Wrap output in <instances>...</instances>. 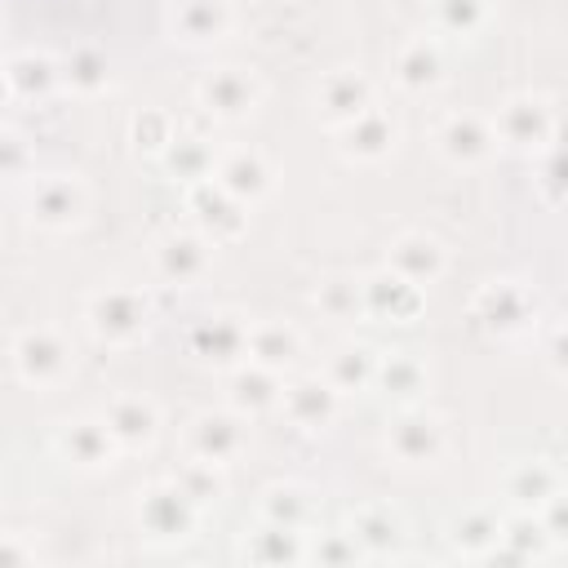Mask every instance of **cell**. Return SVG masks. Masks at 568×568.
Here are the masks:
<instances>
[{
  "mask_svg": "<svg viewBox=\"0 0 568 568\" xmlns=\"http://www.w3.org/2000/svg\"><path fill=\"white\" fill-rule=\"evenodd\" d=\"M546 359H550L555 373L568 377V324H559V328L550 333V342H546Z\"/></svg>",
  "mask_w": 568,
  "mask_h": 568,
  "instance_id": "44",
  "label": "cell"
},
{
  "mask_svg": "<svg viewBox=\"0 0 568 568\" xmlns=\"http://www.w3.org/2000/svg\"><path fill=\"white\" fill-rule=\"evenodd\" d=\"M302 351V337L297 328L280 324V320H266V324H248V359L253 364H266V368H288Z\"/></svg>",
  "mask_w": 568,
  "mask_h": 568,
  "instance_id": "30",
  "label": "cell"
},
{
  "mask_svg": "<svg viewBox=\"0 0 568 568\" xmlns=\"http://www.w3.org/2000/svg\"><path fill=\"white\" fill-rule=\"evenodd\" d=\"M213 182L226 186L240 204H257L262 195H271L275 173H271V164L262 160V151H244V146H240V151H226V155L217 160Z\"/></svg>",
  "mask_w": 568,
  "mask_h": 568,
  "instance_id": "20",
  "label": "cell"
},
{
  "mask_svg": "<svg viewBox=\"0 0 568 568\" xmlns=\"http://www.w3.org/2000/svg\"><path fill=\"white\" fill-rule=\"evenodd\" d=\"M280 395H284V386H280V373H275V368L253 364V359H244V364L231 368V390H226V399H231V408H235L240 417L280 408Z\"/></svg>",
  "mask_w": 568,
  "mask_h": 568,
  "instance_id": "23",
  "label": "cell"
},
{
  "mask_svg": "<svg viewBox=\"0 0 568 568\" xmlns=\"http://www.w3.org/2000/svg\"><path fill=\"white\" fill-rule=\"evenodd\" d=\"M311 302L333 324H351V320L368 315L364 311V280H355V275H324L320 288L311 293Z\"/></svg>",
  "mask_w": 568,
  "mask_h": 568,
  "instance_id": "29",
  "label": "cell"
},
{
  "mask_svg": "<svg viewBox=\"0 0 568 568\" xmlns=\"http://www.w3.org/2000/svg\"><path fill=\"white\" fill-rule=\"evenodd\" d=\"M493 146H497V129H493V120H484L475 111H453L435 129V151L457 169L484 164L493 155Z\"/></svg>",
  "mask_w": 568,
  "mask_h": 568,
  "instance_id": "10",
  "label": "cell"
},
{
  "mask_svg": "<svg viewBox=\"0 0 568 568\" xmlns=\"http://www.w3.org/2000/svg\"><path fill=\"white\" fill-rule=\"evenodd\" d=\"M537 515L546 519V528H550V537H555V541H564V537H568V493H555Z\"/></svg>",
  "mask_w": 568,
  "mask_h": 568,
  "instance_id": "43",
  "label": "cell"
},
{
  "mask_svg": "<svg viewBox=\"0 0 568 568\" xmlns=\"http://www.w3.org/2000/svg\"><path fill=\"white\" fill-rule=\"evenodd\" d=\"M106 84H111V62L102 49L80 44L62 58V89H71L80 98H98V93H106Z\"/></svg>",
  "mask_w": 568,
  "mask_h": 568,
  "instance_id": "32",
  "label": "cell"
},
{
  "mask_svg": "<svg viewBox=\"0 0 568 568\" xmlns=\"http://www.w3.org/2000/svg\"><path fill=\"white\" fill-rule=\"evenodd\" d=\"M248 444V430L235 413H200L186 430V448L191 457H204V462H217V466H231Z\"/></svg>",
  "mask_w": 568,
  "mask_h": 568,
  "instance_id": "18",
  "label": "cell"
},
{
  "mask_svg": "<svg viewBox=\"0 0 568 568\" xmlns=\"http://www.w3.org/2000/svg\"><path fill=\"white\" fill-rule=\"evenodd\" d=\"M257 98H262V84L244 67H217L195 84V102L213 120H244L257 111Z\"/></svg>",
  "mask_w": 568,
  "mask_h": 568,
  "instance_id": "12",
  "label": "cell"
},
{
  "mask_svg": "<svg viewBox=\"0 0 568 568\" xmlns=\"http://www.w3.org/2000/svg\"><path fill=\"white\" fill-rule=\"evenodd\" d=\"M84 213H89V191H84V182L71 178V173L36 178L31 191H27V217H31L40 231H71Z\"/></svg>",
  "mask_w": 568,
  "mask_h": 568,
  "instance_id": "4",
  "label": "cell"
},
{
  "mask_svg": "<svg viewBox=\"0 0 568 568\" xmlns=\"http://www.w3.org/2000/svg\"><path fill=\"white\" fill-rule=\"evenodd\" d=\"M386 266L390 271H399L404 280H413V284H435L439 275H444V266H448V253H444V244L435 240V235H426V231H404L395 244H390V257H386Z\"/></svg>",
  "mask_w": 568,
  "mask_h": 568,
  "instance_id": "21",
  "label": "cell"
},
{
  "mask_svg": "<svg viewBox=\"0 0 568 568\" xmlns=\"http://www.w3.org/2000/svg\"><path fill=\"white\" fill-rule=\"evenodd\" d=\"M537 186L546 200H568V138L546 146V164H541Z\"/></svg>",
  "mask_w": 568,
  "mask_h": 568,
  "instance_id": "40",
  "label": "cell"
},
{
  "mask_svg": "<svg viewBox=\"0 0 568 568\" xmlns=\"http://www.w3.org/2000/svg\"><path fill=\"white\" fill-rule=\"evenodd\" d=\"M555 493H564V484H559V470L546 466V462H519L506 475V497L524 510H541Z\"/></svg>",
  "mask_w": 568,
  "mask_h": 568,
  "instance_id": "31",
  "label": "cell"
},
{
  "mask_svg": "<svg viewBox=\"0 0 568 568\" xmlns=\"http://www.w3.org/2000/svg\"><path fill=\"white\" fill-rule=\"evenodd\" d=\"M4 84H9L13 102H40L62 84V62L49 58V53H36V49L13 53L4 62Z\"/></svg>",
  "mask_w": 568,
  "mask_h": 568,
  "instance_id": "22",
  "label": "cell"
},
{
  "mask_svg": "<svg viewBox=\"0 0 568 568\" xmlns=\"http://www.w3.org/2000/svg\"><path fill=\"white\" fill-rule=\"evenodd\" d=\"M13 373L27 386H58L71 373V346L53 328H27L13 337Z\"/></svg>",
  "mask_w": 568,
  "mask_h": 568,
  "instance_id": "7",
  "label": "cell"
},
{
  "mask_svg": "<svg viewBox=\"0 0 568 568\" xmlns=\"http://www.w3.org/2000/svg\"><path fill=\"white\" fill-rule=\"evenodd\" d=\"M324 377H328L342 395H359L364 386H373V382H377V355H373V346H364V342L342 346V351L328 359Z\"/></svg>",
  "mask_w": 568,
  "mask_h": 568,
  "instance_id": "35",
  "label": "cell"
},
{
  "mask_svg": "<svg viewBox=\"0 0 568 568\" xmlns=\"http://www.w3.org/2000/svg\"><path fill=\"white\" fill-rule=\"evenodd\" d=\"M160 160H164L169 178H178V182H186V186L209 182V178H213V169H217L213 142H209L204 133H195V129H178Z\"/></svg>",
  "mask_w": 568,
  "mask_h": 568,
  "instance_id": "24",
  "label": "cell"
},
{
  "mask_svg": "<svg viewBox=\"0 0 568 568\" xmlns=\"http://www.w3.org/2000/svg\"><path fill=\"white\" fill-rule=\"evenodd\" d=\"M178 488L191 497V501H200V506H209V501H217L222 497V466L217 462H204V457H191L186 466H178Z\"/></svg>",
  "mask_w": 568,
  "mask_h": 568,
  "instance_id": "39",
  "label": "cell"
},
{
  "mask_svg": "<svg viewBox=\"0 0 568 568\" xmlns=\"http://www.w3.org/2000/svg\"><path fill=\"white\" fill-rule=\"evenodd\" d=\"M195 519H200V501H191L178 479H160L142 493L138 501V524L142 532L155 541V546H178L195 532Z\"/></svg>",
  "mask_w": 568,
  "mask_h": 568,
  "instance_id": "3",
  "label": "cell"
},
{
  "mask_svg": "<svg viewBox=\"0 0 568 568\" xmlns=\"http://www.w3.org/2000/svg\"><path fill=\"white\" fill-rule=\"evenodd\" d=\"M0 564H4V568H13V564H36V550H22V546H18V532H4V541H0Z\"/></svg>",
  "mask_w": 568,
  "mask_h": 568,
  "instance_id": "45",
  "label": "cell"
},
{
  "mask_svg": "<svg viewBox=\"0 0 568 568\" xmlns=\"http://www.w3.org/2000/svg\"><path fill=\"white\" fill-rule=\"evenodd\" d=\"M532 315H537V302H532V293H528L524 284H515V280H493V284H484V288L475 293V320H479L493 337H515V333H524V328L532 324Z\"/></svg>",
  "mask_w": 568,
  "mask_h": 568,
  "instance_id": "11",
  "label": "cell"
},
{
  "mask_svg": "<svg viewBox=\"0 0 568 568\" xmlns=\"http://www.w3.org/2000/svg\"><path fill=\"white\" fill-rule=\"evenodd\" d=\"M173 120L164 115V111H146V115H138L133 120V142H138V151H155V155H164V146L173 142Z\"/></svg>",
  "mask_w": 568,
  "mask_h": 568,
  "instance_id": "41",
  "label": "cell"
},
{
  "mask_svg": "<svg viewBox=\"0 0 568 568\" xmlns=\"http://www.w3.org/2000/svg\"><path fill=\"white\" fill-rule=\"evenodd\" d=\"M111 435L120 439L124 453L133 448H151L155 435H160V408L146 399V395H115L106 408H102Z\"/></svg>",
  "mask_w": 568,
  "mask_h": 568,
  "instance_id": "19",
  "label": "cell"
},
{
  "mask_svg": "<svg viewBox=\"0 0 568 568\" xmlns=\"http://www.w3.org/2000/svg\"><path fill=\"white\" fill-rule=\"evenodd\" d=\"M231 27L226 0H178L173 4V40L182 44H213Z\"/></svg>",
  "mask_w": 568,
  "mask_h": 568,
  "instance_id": "25",
  "label": "cell"
},
{
  "mask_svg": "<svg viewBox=\"0 0 568 568\" xmlns=\"http://www.w3.org/2000/svg\"><path fill=\"white\" fill-rule=\"evenodd\" d=\"M186 346H191L195 359H204L213 368L244 364L248 359V324L235 311H213V315H204V320L191 324Z\"/></svg>",
  "mask_w": 568,
  "mask_h": 568,
  "instance_id": "9",
  "label": "cell"
},
{
  "mask_svg": "<svg viewBox=\"0 0 568 568\" xmlns=\"http://www.w3.org/2000/svg\"><path fill=\"white\" fill-rule=\"evenodd\" d=\"M53 444H58V457H62L67 466L89 470V475H93V470H111L115 457L124 453L120 439L111 435L106 417H71V422L58 426Z\"/></svg>",
  "mask_w": 568,
  "mask_h": 568,
  "instance_id": "5",
  "label": "cell"
},
{
  "mask_svg": "<svg viewBox=\"0 0 568 568\" xmlns=\"http://www.w3.org/2000/svg\"><path fill=\"white\" fill-rule=\"evenodd\" d=\"M550 528H546V519L537 515V510H515V515H506L501 519V541H497V550H493V559H541L546 550H550Z\"/></svg>",
  "mask_w": 568,
  "mask_h": 568,
  "instance_id": "26",
  "label": "cell"
},
{
  "mask_svg": "<svg viewBox=\"0 0 568 568\" xmlns=\"http://www.w3.org/2000/svg\"><path fill=\"white\" fill-rule=\"evenodd\" d=\"M315 106H320L324 124L342 129V124H351L355 115H364L373 106V80L364 71H355V67H337V71H328L320 80Z\"/></svg>",
  "mask_w": 568,
  "mask_h": 568,
  "instance_id": "14",
  "label": "cell"
},
{
  "mask_svg": "<svg viewBox=\"0 0 568 568\" xmlns=\"http://www.w3.org/2000/svg\"><path fill=\"white\" fill-rule=\"evenodd\" d=\"M342 408V390L328 377H297L293 386H284L280 395V413L297 426V430H324Z\"/></svg>",
  "mask_w": 568,
  "mask_h": 568,
  "instance_id": "16",
  "label": "cell"
},
{
  "mask_svg": "<svg viewBox=\"0 0 568 568\" xmlns=\"http://www.w3.org/2000/svg\"><path fill=\"white\" fill-rule=\"evenodd\" d=\"M426 306V288L404 280L399 271L382 266L373 275H364V311L373 320H390V324H408L417 320V311Z\"/></svg>",
  "mask_w": 568,
  "mask_h": 568,
  "instance_id": "13",
  "label": "cell"
},
{
  "mask_svg": "<svg viewBox=\"0 0 568 568\" xmlns=\"http://www.w3.org/2000/svg\"><path fill=\"white\" fill-rule=\"evenodd\" d=\"M386 453L399 466H430L444 453V422L417 404H404L386 430Z\"/></svg>",
  "mask_w": 568,
  "mask_h": 568,
  "instance_id": "8",
  "label": "cell"
},
{
  "mask_svg": "<svg viewBox=\"0 0 568 568\" xmlns=\"http://www.w3.org/2000/svg\"><path fill=\"white\" fill-rule=\"evenodd\" d=\"M430 22L439 36L470 40L488 22V0H430Z\"/></svg>",
  "mask_w": 568,
  "mask_h": 568,
  "instance_id": "36",
  "label": "cell"
},
{
  "mask_svg": "<svg viewBox=\"0 0 568 568\" xmlns=\"http://www.w3.org/2000/svg\"><path fill=\"white\" fill-rule=\"evenodd\" d=\"M346 528H351V537L359 541L364 559L395 555V546H399V537H404V524H399V515H395L390 506H359Z\"/></svg>",
  "mask_w": 568,
  "mask_h": 568,
  "instance_id": "28",
  "label": "cell"
},
{
  "mask_svg": "<svg viewBox=\"0 0 568 568\" xmlns=\"http://www.w3.org/2000/svg\"><path fill=\"white\" fill-rule=\"evenodd\" d=\"M493 129H497V146L532 155V151H546L555 142L559 120H555V106L541 93H515L493 115Z\"/></svg>",
  "mask_w": 568,
  "mask_h": 568,
  "instance_id": "2",
  "label": "cell"
},
{
  "mask_svg": "<svg viewBox=\"0 0 568 568\" xmlns=\"http://www.w3.org/2000/svg\"><path fill=\"white\" fill-rule=\"evenodd\" d=\"M311 555H315V559H328V564H355V559H364V550H359V541L351 537V528H346V532H328L324 541H315Z\"/></svg>",
  "mask_w": 568,
  "mask_h": 568,
  "instance_id": "42",
  "label": "cell"
},
{
  "mask_svg": "<svg viewBox=\"0 0 568 568\" xmlns=\"http://www.w3.org/2000/svg\"><path fill=\"white\" fill-rule=\"evenodd\" d=\"M377 386L395 404H417V395L426 390V364L413 351H395V355L377 359Z\"/></svg>",
  "mask_w": 568,
  "mask_h": 568,
  "instance_id": "33",
  "label": "cell"
},
{
  "mask_svg": "<svg viewBox=\"0 0 568 568\" xmlns=\"http://www.w3.org/2000/svg\"><path fill=\"white\" fill-rule=\"evenodd\" d=\"M213 266V240H204L200 231H169L164 240H155V271L169 284H200Z\"/></svg>",
  "mask_w": 568,
  "mask_h": 568,
  "instance_id": "15",
  "label": "cell"
},
{
  "mask_svg": "<svg viewBox=\"0 0 568 568\" xmlns=\"http://www.w3.org/2000/svg\"><path fill=\"white\" fill-rule=\"evenodd\" d=\"M444 80V53L435 40L417 36L395 53V84L408 93H430Z\"/></svg>",
  "mask_w": 568,
  "mask_h": 568,
  "instance_id": "27",
  "label": "cell"
},
{
  "mask_svg": "<svg viewBox=\"0 0 568 568\" xmlns=\"http://www.w3.org/2000/svg\"><path fill=\"white\" fill-rule=\"evenodd\" d=\"M395 138H399V129H395L390 111L368 106L364 115H355L351 124L337 129V151H342L346 160H355V164H377V160L390 155Z\"/></svg>",
  "mask_w": 568,
  "mask_h": 568,
  "instance_id": "17",
  "label": "cell"
},
{
  "mask_svg": "<svg viewBox=\"0 0 568 568\" xmlns=\"http://www.w3.org/2000/svg\"><path fill=\"white\" fill-rule=\"evenodd\" d=\"M497 541H501V519L488 515V510H470V515H462L457 528H453V546H457L466 559H493Z\"/></svg>",
  "mask_w": 568,
  "mask_h": 568,
  "instance_id": "37",
  "label": "cell"
},
{
  "mask_svg": "<svg viewBox=\"0 0 568 568\" xmlns=\"http://www.w3.org/2000/svg\"><path fill=\"white\" fill-rule=\"evenodd\" d=\"M262 519L266 524H284V528H306L311 519V497L302 484H271L262 493Z\"/></svg>",
  "mask_w": 568,
  "mask_h": 568,
  "instance_id": "38",
  "label": "cell"
},
{
  "mask_svg": "<svg viewBox=\"0 0 568 568\" xmlns=\"http://www.w3.org/2000/svg\"><path fill=\"white\" fill-rule=\"evenodd\" d=\"M84 320H89V333L106 346H133L146 324H151V302L142 288H129V284H111V288H98L84 306Z\"/></svg>",
  "mask_w": 568,
  "mask_h": 568,
  "instance_id": "1",
  "label": "cell"
},
{
  "mask_svg": "<svg viewBox=\"0 0 568 568\" xmlns=\"http://www.w3.org/2000/svg\"><path fill=\"white\" fill-rule=\"evenodd\" d=\"M4 173L9 178H22V138L13 129L4 133Z\"/></svg>",
  "mask_w": 568,
  "mask_h": 568,
  "instance_id": "46",
  "label": "cell"
},
{
  "mask_svg": "<svg viewBox=\"0 0 568 568\" xmlns=\"http://www.w3.org/2000/svg\"><path fill=\"white\" fill-rule=\"evenodd\" d=\"M186 209H191L195 231H200L204 240H213V244H231V240H240L244 226H248V213H244L248 204H240V200H235L226 186H217L213 178L186 186Z\"/></svg>",
  "mask_w": 568,
  "mask_h": 568,
  "instance_id": "6",
  "label": "cell"
},
{
  "mask_svg": "<svg viewBox=\"0 0 568 568\" xmlns=\"http://www.w3.org/2000/svg\"><path fill=\"white\" fill-rule=\"evenodd\" d=\"M311 550L302 541V528H284V524H262L244 541V559H253V564H297Z\"/></svg>",
  "mask_w": 568,
  "mask_h": 568,
  "instance_id": "34",
  "label": "cell"
}]
</instances>
